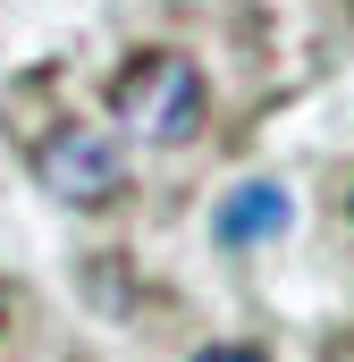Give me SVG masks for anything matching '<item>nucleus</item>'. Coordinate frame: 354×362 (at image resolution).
I'll return each mask as SVG.
<instances>
[{
    "mask_svg": "<svg viewBox=\"0 0 354 362\" xmlns=\"http://www.w3.org/2000/svg\"><path fill=\"white\" fill-rule=\"evenodd\" d=\"M42 185H51L59 202H76V211H101V202L127 185V152H118L101 127H59V135L42 144Z\"/></svg>",
    "mask_w": 354,
    "mask_h": 362,
    "instance_id": "f03ea898",
    "label": "nucleus"
},
{
    "mask_svg": "<svg viewBox=\"0 0 354 362\" xmlns=\"http://www.w3.org/2000/svg\"><path fill=\"white\" fill-rule=\"evenodd\" d=\"M287 211H295V202H287V185H278V177H245V185H228V194H219L211 236H219L228 253H236V245H270V236L287 228Z\"/></svg>",
    "mask_w": 354,
    "mask_h": 362,
    "instance_id": "7ed1b4c3",
    "label": "nucleus"
},
{
    "mask_svg": "<svg viewBox=\"0 0 354 362\" xmlns=\"http://www.w3.org/2000/svg\"><path fill=\"white\" fill-rule=\"evenodd\" d=\"M110 110L135 144H185L202 127V68L185 51H144L110 76Z\"/></svg>",
    "mask_w": 354,
    "mask_h": 362,
    "instance_id": "f257e3e1",
    "label": "nucleus"
},
{
    "mask_svg": "<svg viewBox=\"0 0 354 362\" xmlns=\"http://www.w3.org/2000/svg\"><path fill=\"white\" fill-rule=\"evenodd\" d=\"M194 362H262V354H253V346H202Z\"/></svg>",
    "mask_w": 354,
    "mask_h": 362,
    "instance_id": "20e7f679",
    "label": "nucleus"
}]
</instances>
